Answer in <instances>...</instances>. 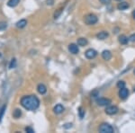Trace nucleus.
<instances>
[{
	"instance_id": "nucleus-1",
	"label": "nucleus",
	"mask_w": 135,
	"mask_h": 133,
	"mask_svg": "<svg viewBox=\"0 0 135 133\" xmlns=\"http://www.w3.org/2000/svg\"><path fill=\"white\" fill-rule=\"evenodd\" d=\"M21 105L28 111H34L40 106V100L36 95H25L22 97Z\"/></svg>"
},
{
	"instance_id": "nucleus-2",
	"label": "nucleus",
	"mask_w": 135,
	"mask_h": 133,
	"mask_svg": "<svg viewBox=\"0 0 135 133\" xmlns=\"http://www.w3.org/2000/svg\"><path fill=\"white\" fill-rule=\"evenodd\" d=\"M85 23H86L88 25H93V24H95L98 21V18L95 14H88L85 16V19H84Z\"/></svg>"
},
{
	"instance_id": "nucleus-3",
	"label": "nucleus",
	"mask_w": 135,
	"mask_h": 133,
	"mask_svg": "<svg viewBox=\"0 0 135 133\" xmlns=\"http://www.w3.org/2000/svg\"><path fill=\"white\" fill-rule=\"evenodd\" d=\"M98 131L101 133H114V130L110 124L108 123H102L98 128Z\"/></svg>"
},
{
	"instance_id": "nucleus-4",
	"label": "nucleus",
	"mask_w": 135,
	"mask_h": 133,
	"mask_svg": "<svg viewBox=\"0 0 135 133\" xmlns=\"http://www.w3.org/2000/svg\"><path fill=\"white\" fill-rule=\"evenodd\" d=\"M118 111H119V109L117 106H115V105H109V106H107V107L105 108V113L106 114H108V115H114V114H116L117 112H118Z\"/></svg>"
},
{
	"instance_id": "nucleus-5",
	"label": "nucleus",
	"mask_w": 135,
	"mask_h": 133,
	"mask_svg": "<svg viewBox=\"0 0 135 133\" xmlns=\"http://www.w3.org/2000/svg\"><path fill=\"white\" fill-rule=\"evenodd\" d=\"M95 102H97V104L98 106H107L111 104V100L108 99V98H97V100H95Z\"/></svg>"
},
{
	"instance_id": "nucleus-6",
	"label": "nucleus",
	"mask_w": 135,
	"mask_h": 133,
	"mask_svg": "<svg viewBox=\"0 0 135 133\" xmlns=\"http://www.w3.org/2000/svg\"><path fill=\"white\" fill-rule=\"evenodd\" d=\"M85 56L88 60H93V58H95L97 56V51L94 49H88L85 52Z\"/></svg>"
},
{
	"instance_id": "nucleus-7",
	"label": "nucleus",
	"mask_w": 135,
	"mask_h": 133,
	"mask_svg": "<svg viewBox=\"0 0 135 133\" xmlns=\"http://www.w3.org/2000/svg\"><path fill=\"white\" fill-rule=\"evenodd\" d=\"M128 95H129V90H128L127 88L123 87V88L120 89V91H119V97L121 98V99L125 100L126 98L128 97Z\"/></svg>"
},
{
	"instance_id": "nucleus-8",
	"label": "nucleus",
	"mask_w": 135,
	"mask_h": 133,
	"mask_svg": "<svg viewBox=\"0 0 135 133\" xmlns=\"http://www.w3.org/2000/svg\"><path fill=\"white\" fill-rule=\"evenodd\" d=\"M69 51L70 53L72 54H78L79 52V49L78 47V44H75V43H71V44L69 45Z\"/></svg>"
},
{
	"instance_id": "nucleus-9",
	"label": "nucleus",
	"mask_w": 135,
	"mask_h": 133,
	"mask_svg": "<svg viewBox=\"0 0 135 133\" xmlns=\"http://www.w3.org/2000/svg\"><path fill=\"white\" fill-rule=\"evenodd\" d=\"M102 58H103L104 60H110L111 58H112V53H111L110 51L105 50V51H104L102 52Z\"/></svg>"
},
{
	"instance_id": "nucleus-10",
	"label": "nucleus",
	"mask_w": 135,
	"mask_h": 133,
	"mask_svg": "<svg viewBox=\"0 0 135 133\" xmlns=\"http://www.w3.org/2000/svg\"><path fill=\"white\" fill-rule=\"evenodd\" d=\"M37 91H38L39 93H41V95H44V93H46L47 92V87L43 84H39L38 86H37Z\"/></svg>"
},
{
	"instance_id": "nucleus-11",
	"label": "nucleus",
	"mask_w": 135,
	"mask_h": 133,
	"mask_svg": "<svg viewBox=\"0 0 135 133\" xmlns=\"http://www.w3.org/2000/svg\"><path fill=\"white\" fill-rule=\"evenodd\" d=\"M118 41H119V42L121 43V44L125 45V44H127V43H128V41H129V39H128V37L126 36V35H124V34H122V35L119 36Z\"/></svg>"
},
{
	"instance_id": "nucleus-12",
	"label": "nucleus",
	"mask_w": 135,
	"mask_h": 133,
	"mask_svg": "<svg viewBox=\"0 0 135 133\" xmlns=\"http://www.w3.org/2000/svg\"><path fill=\"white\" fill-rule=\"evenodd\" d=\"M108 32H105V31H102L100 32L99 33L97 34V38L98 39V40H104V39H106L108 37Z\"/></svg>"
},
{
	"instance_id": "nucleus-13",
	"label": "nucleus",
	"mask_w": 135,
	"mask_h": 133,
	"mask_svg": "<svg viewBox=\"0 0 135 133\" xmlns=\"http://www.w3.org/2000/svg\"><path fill=\"white\" fill-rule=\"evenodd\" d=\"M63 111H64V107H63L61 104H57V105L53 108V112L54 113H56V114H60L61 112H63Z\"/></svg>"
},
{
	"instance_id": "nucleus-14",
	"label": "nucleus",
	"mask_w": 135,
	"mask_h": 133,
	"mask_svg": "<svg viewBox=\"0 0 135 133\" xmlns=\"http://www.w3.org/2000/svg\"><path fill=\"white\" fill-rule=\"evenodd\" d=\"M129 4L127 3V2H121V3L118 4V6H117V8H118V10H126L127 8H129Z\"/></svg>"
},
{
	"instance_id": "nucleus-15",
	"label": "nucleus",
	"mask_w": 135,
	"mask_h": 133,
	"mask_svg": "<svg viewBox=\"0 0 135 133\" xmlns=\"http://www.w3.org/2000/svg\"><path fill=\"white\" fill-rule=\"evenodd\" d=\"M77 43H78V46L84 47V46H86V45L88 44V40H86V38H79V39H78Z\"/></svg>"
},
{
	"instance_id": "nucleus-16",
	"label": "nucleus",
	"mask_w": 135,
	"mask_h": 133,
	"mask_svg": "<svg viewBox=\"0 0 135 133\" xmlns=\"http://www.w3.org/2000/svg\"><path fill=\"white\" fill-rule=\"evenodd\" d=\"M26 24H27V21H26L25 19H22V20L18 21L16 23V27L22 29V28H25L26 26Z\"/></svg>"
},
{
	"instance_id": "nucleus-17",
	"label": "nucleus",
	"mask_w": 135,
	"mask_h": 133,
	"mask_svg": "<svg viewBox=\"0 0 135 133\" xmlns=\"http://www.w3.org/2000/svg\"><path fill=\"white\" fill-rule=\"evenodd\" d=\"M19 2H20V0H8L7 6H9V7H15V6H16L18 5Z\"/></svg>"
},
{
	"instance_id": "nucleus-18",
	"label": "nucleus",
	"mask_w": 135,
	"mask_h": 133,
	"mask_svg": "<svg viewBox=\"0 0 135 133\" xmlns=\"http://www.w3.org/2000/svg\"><path fill=\"white\" fill-rule=\"evenodd\" d=\"M22 116V111L20 109H16V110L14 111V112H13V117L15 118V119H18V118H20Z\"/></svg>"
},
{
	"instance_id": "nucleus-19",
	"label": "nucleus",
	"mask_w": 135,
	"mask_h": 133,
	"mask_svg": "<svg viewBox=\"0 0 135 133\" xmlns=\"http://www.w3.org/2000/svg\"><path fill=\"white\" fill-rule=\"evenodd\" d=\"M6 105H3L2 108L0 109V121H2V118L4 116V113L6 112Z\"/></svg>"
},
{
	"instance_id": "nucleus-20",
	"label": "nucleus",
	"mask_w": 135,
	"mask_h": 133,
	"mask_svg": "<svg viewBox=\"0 0 135 133\" xmlns=\"http://www.w3.org/2000/svg\"><path fill=\"white\" fill-rule=\"evenodd\" d=\"M16 67V60L14 58L11 60V62L9 64V68H15Z\"/></svg>"
},
{
	"instance_id": "nucleus-21",
	"label": "nucleus",
	"mask_w": 135,
	"mask_h": 133,
	"mask_svg": "<svg viewBox=\"0 0 135 133\" xmlns=\"http://www.w3.org/2000/svg\"><path fill=\"white\" fill-rule=\"evenodd\" d=\"M7 28V23L6 22H0V31H4Z\"/></svg>"
},
{
	"instance_id": "nucleus-22",
	"label": "nucleus",
	"mask_w": 135,
	"mask_h": 133,
	"mask_svg": "<svg viewBox=\"0 0 135 133\" xmlns=\"http://www.w3.org/2000/svg\"><path fill=\"white\" fill-rule=\"evenodd\" d=\"M78 114H79L80 119H83L84 116H85V111H84V109L82 107L78 108Z\"/></svg>"
},
{
	"instance_id": "nucleus-23",
	"label": "nucleus",
	"mask_w": 135,
	"mask_h": 133,
	"mask_svg": "<svg viewBox=\"0 0 135 133\" xmlns=\"http://www.w3.org/2000/svg\"><path fill=\"white\" fill-rule=\"evenodd\" d=\"M117 87H118L119 89L121 88H123V87H125V82L124 81H118L117 82Z\"/></svg>"
},
{
	"instance_id": "nucleus-24",
	"label": "nucleus",
	"mask_w": 135,
	"mask_h": 133,
	"mask_svg": "<svg viewBox=\"0 0 135 133\" xmlns=\"http://www.w3.org/2000/svg\"><path fill=\"white\" fill-rule=\"evenodd\" d=\"M25 131H26V132H28V133H34L33 129L31 128V127H26V128H25Z\"/></svg>"
},
{
	"instance_id": "nucleus-25",
	"label": "nucleus",
	"mask_w": 135,
	"mask_h": 133,
	"mask_svg": "<svg viewBox=\"0 0 135 133\" xmlns=\"http://www.w3.org/2000/svg\"><path fill=\"white\" fill-rule=\"evenodd\" d=\"M100 2L104 5H109L111 3V0H100Z\"/></svg>"
},
{
	"instance_id": "nucleus-26",
	"label": "nucleus",
	"mask_w": 135,
	"mask_h": 133,
	"mask_svg": "<svg viewBox=\"0 0 135 133\" xmlns=\"http://www.w3.org/2000/svg\"><path fill=\"white\" fill-rule=\"evenodd\" d=\"M129 41H132V42H135V33L132 34V35L130 36Z\"/></svg>"
},
{
	"instance_id": "nucleus-27",
	"label": "nucleus",
	"mask_w": 135,
	"mask_h": 133,
	"mask_svg": "<svg viewBox=\"0 0 135 133\" xmlns=\"http://www.w3.org/2000/svg\"><path fill=\"white\" fill-rule=\"evenodd\" d=\"M46 4L48 6H52L54 4V0H46Z\"/></svg>"
},
{
	"instance_id": "nucleus-28",
	"label": "nucleus",
	"mask_w": 135,
	"mask_h": 133,
	"mask_svg": "<svg viewBox=\"0 0 135 133\" xmlns=\"http://www.w3.org/2000/svg\"><path fill=\"white\" fill-rule=\"evenodd\" d=\"M60 13H61V10H59L57 13H55V14H54V18H55V19H56V18H58L60 14Z\"/></svg>"
},
{
	"instance_id": "nucleus-29",
	"label": "nucleus",
	"mask_w": 135,
	"mask_h": 133,
	"mask_svg": "<svg viewBox=\"0 0 135 133\" xmlns=\"http://www.w3.org/2000/svg\"><path fill=\"white\" fill-rule=\"evenodd\" d=\"M91 95H92L93 97H97V95H98V92H97V90H95V91H94V92H93L92 93H91Z\"/></svg>"
},
{
	"instance_id": "nucleus-30",
	"label": "nucleus",
	"mask_w": 135,
	"mask_h": 133,
	"mask_svg": "<svg viewBox=\"0 0 135 133\" xmlns=\"http://www.w3.org/2000/svg\"><path fill=\"white\" fill-rule=\"evenodd\" d=\"M132 17H133V19L135 20V10H133V12H132Z\"/></svg>"
},
{
	"instance_id": "nucleus-31",
	"label": "nucleus",
	"mask_w": 135,
	"mask_h": 133,
	"mask_svg": "<svg viewBox=\"0 0 135 133\" xmlns=\"http://www.w3.org/2000/svg\"><path fill=\"white\" fill-rule=\"evenodd\" d=\"M133 73H134V75H135V68H134V70H133Z\"/></svg>"
},
{
	"instance_id": "nucleus-32",
	"label": "nucleus",
	"mask_w": 135,
	"mask_h": 133,
	"mask_svg": "<svg viewBox=\"0 0 135 133\" xmlns=\"http://www.w3.org/2000/svg\"><path fill=\"white\" fill-rule=\"evenodd\" d=\"M116 1H121V0H116Z\"/></svg>"
}]
</instances>
